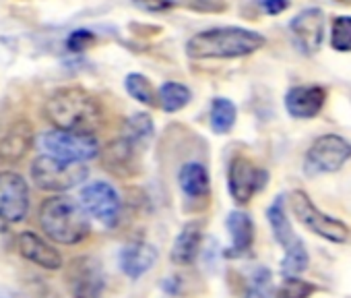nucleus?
Wrapping results in <instances>:
<instances>
[{
  "label": "nucleus",
  "mask_w": 351,
  "mask_h": 298,
  "mask_svg": "<svg viewBox=\"0 0 351 298\" xmlns=\"http://www.w3.org/2000/svg\"><path fill=\"white\" fill-rule=\"evenodd\" d=\"M178 183L180 189L189 195V197H207L209 189H211V179L209 172L203 164L199 162H189L180 168L178 174Z\"/></svg>",
  "instance_id": "412c9836"
},
{
  "label": "nucleus",
  "mask_w": 351,
  "mask_h": 298,
  "mask_svg": "<svg viewBox=\"0 0 351 298\" xmlns=\"http://www.w3.org/2000/svg\"><path fill=\"white\" fill-rule=\"evenodd\" d=\"M330 46L337 52H347L351 50V17L341 15L332 21L330 30Z\"/></svg>",
  "instance_id": "bb28decb"
},
{
  "label": "nucleus",
  "mask_w": 351,
  "mask_h": 298,
  "mask_svg": "<svg viewBox=\"0 0 351 298\" xmlns=\"http://www.w3.org/2000/svg\"><path fill=\"white\" fill-rule=\"evenodd\" d=\"M269 181V172L256 168L248 158H236L230 164L228 170V183H230V193L232 197L244 205L248 203Z\"/></svg>",
  "instance_id": "9b49d317"
},
{
  "label": "nucleus",
  "mask_w": 351,
  "mask_h": 298,
  "mask_svg": "<svg viewBox=\"0 0 351 298\" xmlns=\"http://www.w3.org/2000/svg\"><path fill=\"white\" fill-rule=\"evenodd\" d=\"M289 207H291L295 220L304 228H308L310 232L322 236L324 240L339 244V242H345L349 238V228L343 222H339V220L322 214L304 191H291V195H289Z\"/></svg>",
  "instance_id": "39448f33"
},
{
  "label": "nucleus",
  "mask_w": 351,
  "mask_h": 298,
  "mask_svg": "<svg viewBox=\"0 0 351 298\" xmlns=\"http://www.w3.org/2000/svg\"><path fill=\"white\" fill-rule=\"evenodd\" d=\"M124 139H128L134 147L147 143L151 137H153V120L149 114L145 112H138V114H132L126 122H124V130H122Z\"/></svg>",
  "instance_id": "5701e85b"
},
{
  "label": "nucleus",
  "mask_w": 351,
  "mask_h": 298,
  "mask_svg": "<svg viewBox=\"0 0 351 298\" xmlns=\"http://www.w3.org/2000/svg\"><path fill=\"white\" fill-rule=\"evenodd\" d=\"M89 170L83 162H66L54 156H40L32 164V179L42 191L64 193L87 179Z\"/></svg>",
  "instance_id": "20e7f679"
},
{
  "label": "nucleus",
  "mask_w": 351,
  "mask_h": 298,
  "mask_svg": "<svg viewBox=\"0 0 351 298\" xmlns=\"http://www.w3.org/2000/svg\"><path fill=\"white\" fill-rule=\"evenodd\" d=\"M29 211V187L25 179L13 170L0 172V220L19 224Z\"/></svg>",
  "instance_id": "1a4fd4ad"
},
{
  "label": "nucleus",
  "mask_w": 351,
  "mask_h": 298,
  "mask_svg": "<svg viewBox=\"0 0 351 298\" xmlns=\"http://www.w3.org/2000/svg\"><path fill=\"white\" fill-rule=\"evenodd\" d=\"M326 100V91L320 85H298L285 95V108L293 118H314Z\"/></svg>",
  "instance_id": "4468645a"
},
{
  "label": "nucleus",
  "mask_w": 351,
  "mask_h": 298,
  "mask_svg": "<svg viewBox=\"0 0 351 298\" xmlns=\"http://www.w3.org/2000/svg\"><path fill=\"white\" fill-rule=\"evenodd\" d=\"M265 38L244 27H213L193 36L186 44L191 58H240L265 46Z\"/></svg>",
  "instance_id": "f03ea898"
},
{
  "label": "nucleus",
  "mask_w": 351,
  "mask_h": 298,
  "mask_svg": "<svg viewBox=\"0 0 351 298\" xmlns=\"http://www.w3.org/2000/svg\"><path fill=\"white\" fill-rule=\"evenodd\" d=\"M261 5L269 15H279L289 7L287 0H261Z\"/></svg>",
  "instance_id": "7c9ffc66"
},
{
  "label": "nucleus",
  "mask_w": 351,
  "mask_h": 298,
  "mask_svg": "<svg viewBox=\"0 0 351 298\" xmlns=\"http://www.w3.org/2000/svg\"><path fill=\"white\" fill-rule=\"evenodd\" d=\"M351 158V143L339 135H322L318 137L306 154L304 170L308 176L337 172Z\"/></svg>",
  "instance_id": "0eeeda50"
},
{
  "label": "nucleus",
  "mask_w": 351,
  "mask_h": 298,
  "mask_svg": "<svg viewBox=\"0 0 351 298\" xmlns=\"http://www.w3.org/2000/svg\"><path fill=\"white\" fill-rule=\"evenodd\" d=\"M267 218H269V224H271V230L277 238V242L285 249V253H291V251H298L304 247V242L295 236L291 224H289V218L285 214V199L283 197H277L271 207L267 209Z\"/></svg>",
  "instance_id": "a211bd4d"
},
{
  "label": "nucleus",
  "mask_w": 351,
  "mask_h": 298,
  "mask_svg": "<svg viewBox=\"0 0 351 298\" xmlns=\"http://www.w3.org/2000/svg\"><path fill=\"white\" fill-rule=\"evenodd\" d=\"M40 224L44 232L60 244H79L91 230L85 207L66 195H58L42 203Z\"/></svg>",
  "instance_id": "7ed1b4c3"
},
{
  "label": "nucleus",
  "mask_w": 351,
  "mask_h": 298,
  "mask_svg": "<svg viewBox=\"0 0 351 298\" xmlns=\"http://www.w3.org/2000/svg\"><path fill=\"white\" fill-rule=\"evenodd\" d=\"M203 242V226L199 222H189L176 236L171 247V261L180 267H189L197 261Z\"/></svg>",
  "instance_id": "f3484780"
},
{
  "label": "nucleus",
  "mask_w": 351,
  "mask_h": 298,
  "mask_svg": "<svg viewBox=\"0 0 351 298\" xmlns=\"http://www.w3.org/2000/svg\"><path fill=\"white\" fill-rule=\"evenodd\" d=\"M157 257L159 255L153 244L134 240L120 251V267L130 279H136L157 263Z\"/></svg>",
  "instance_id": "dca6fc26"
},
{
  "label": "nucleus",
  "mask_w": 351,
  "mask_h": 298,
  "mask_svg": "<svg viewBox=\"0 0 351 298\" xmlns=\"http://www.w3.org/2000/svg\"><path fill=\"white\" fill-rule=\"evenodd\" d=\"M341 5H351V0H339Z\"/></svg>",
  "instance_id": "2f4dec72"
},
{
  "label": "nucleus",
  "mask_w": 351,
  "mask_h": 298,
  "mask_svg": "<svg viewBox=\"0 0 351 298\" xmlns=\"http://www.w3.org/2000/svg\"><path fill=\"white\" fill-rule=\"evenodd\" d=\"M64 279L73 298H99L106 290L104 267L93 257L73 259L66 267Z\"/></svg>",
  "instance_id": "6e6552de"
},
{
  "label": "nucleus",
  "mask_w": 351,
  "mask_h": 298,
  "mask_svg": "<svg viewBox=\"0 0 351 298\" xmlns=\"http://www.w3.org/2000/svg\"><path fill=\"white\" fill-rule=\"evenodd\" d=\"M34 145V126L27 120H19L7 128L0 137V162L17 164L21 162Z\"/></svg>",
  "instance_id": "ddd939ff"
},
{
  "label": "nucleus",
  "mask_w": 351,
  "mask_h": 298,
  "mask_svg": "<svg viewBox=\"0 0 351 298\" xmlns=\"http://www.w3.org/2000/svg\"><path fill=\"white\" fill-rule=\"evenodd\" d=\"M316 292V286L312 282H306L298 275H287L279 290L275 292V298H308Z\"/></svg>",
  "instance_id": "a878e982"
},
{
  "label": "nucleus",
  "mask_w": 351,
  "mask_h": 298,
  "mask_svg": "<svg viewBox=\"0 0 351 298\" xmlns=\"http://www.w3.org/2000/svg\"><path fill=\"white\" fill-rule=\"evenodd\" d=\"M193 100V91L176 81H167L159 87V104L165 112H178L189 106Z\"/></svg>",
  "instance_id": "4be33fe9"
},
{
  "label": "nucleus",
  "mask_w": 351,
  "mask_h": 298,
  "mask_svg": "<svg viewBox=\"0 0 351 298\" xmlns=\"http://www.w3.org/2000/svg\"><path fill=\"white\" fill-rule=\"evenodd\" d=\"M289 32L298 50H302L308 56L318 52L324 38V13L316 7L304 9L289 23Z\"/></svg>",
  "instance_id": "f8f14e48"
},
{
  "label": "nucleus",
  "mask_w": 351,
  "mask_h": 298,
  "mask_svg": "<svg viewBox=\"0 0 351 298\" xmlns=\"http://www.w3.org/2000/svg\"><path fill=\"white\" fill-rule=\"evenodd\" d=\"M145 13H163L173 7V0H132Z\"/></svg>",
  "instance_id": "c756f323"
},
{
  "label": "nucleus",
  "mask_w": 351,
  "mask_h": 298,
  "mask_svg": "<svg viewBox=\"0 0 351 298\" xmlns=\"http://www.w3.org/2000/svg\"><path fill=\"white\" fill-rule=\"evenodd\" d=\"M40 145L48 156L66 162H87L99 154V145L93 135H79L69 130H48L40 137Z\"/></svg>",
  "instance_id": "423d86ee"
},
{
  "label": "nucleus",
  "mask_w": 351,
  "mask_h": 298,
  "mask_svg": "<svg viewBox=\"0 0 351 298\" xmlns=\"http://www.w3.org/2000/svg\"><path fill=\"white\" fill-rule=\"evenodd\" d=\"M236 122V106L226 100V98H217L211 104V128L219 135L230 133V128Z\"/></svg>",
  "instance_id": "b1692460"
},
{
  "label": "nucleus",
  "mask_w": 351,
  "mask_h": 298,
  "mask_svg": "<svg viewBox=\"0 0 351 298\" xmlns=\"http://www.w3.org/2000/svg\"><path fill=\"white\" fill-rule=\"evenodd\" d=\"M250 298H273L275 288H273V273L267 267H258L250 279Z\"/></svg>",
  "instance_id": "cd10ccee"
},
{
  "label": "nucleus",
  "mask_w": 351,
  "mask_h": 298,
  "mask_svg": "<svg viewBox=\"0 0 351 298\" xmlns=\"http://www.w3.org/2000/svg\"><path fill=\"white\" fill-rule=\"evenodd\" d=\"M91 44H93V34H91V32H85V30L73 32L71 38L66 40V46H69V50H73V52H83V50H87Z\"/></svg>",
  "instance_id": "c85d7f7f"
},
{
  "label": "nucleus",
  "mask_w": 351,
  "mask_h": 298,
  "mask_svg": "<svg viewBox=\"0 0 351 298\" xmlns=\"http://www.w3.org/2000/svg\"><path fill=\"white\" fill-rule=\"evenodd\" d=\"M134 149L136 147L124 137L108 143L106 149L101 152L104 166L118 176H128L132 172V166H134Z\"/></svg>",
  "instance_id": "6ab92c4d"
},
{
  "label": "nucleus",
  "mask_w": 351,
  "mask_h": 298,
  "mask_svg": "<svg viewBox=\"0 0 351 298\" xmlns=\"http://www.w3.org/2000/svg\"><path fill=\"white\" fill-rule=\"evenodd\" d=\"M228 230L232 236V247L230 251H226L228 257H240L244 255L254 240V224L252 218L246 211H232L228 216Z\"/></svg>",
  "instance_id": "aec40b11"
},
{
  "label": "nucleus",
  "mask_w": 351,
  "mask_h": 298,
  "mask_svg": "<svg viewBox=\"0 0 351 298\" xmlns=\"http://www.w3.org/2000/svg\"><path fill=\"white\" fill-rule=\"evenodd\" d=\"M17 247H19V253L27 259V261H32V263H36V265H40V267H44V269H60L62 267V255L52 247V244H48L44 238H40L36 232H23L21 236H19V240H17Z\"/></svg>",
  "instance_id": "2eb2a0df"
},
{
  "label": "nucleus",
  "mask_w": 351,
  "mask_h": 298,
  "mask_svg": "<svg viewBox=\"0 0 351 298\" xmlns=\"http://www.w3.org/2000/svg\"><path fill=\"white\" fill-rule=\"evenodd\" d=\"M48 120L69 133L93 135L104 124V108L99 100L83 87H62L46 102Z\"/></svg>",
  "instance_id": "f257e3e1"
},
{
  "label": "nucleus",
  "mask_w": 351,
  "mask_h": 298,
  "mask_svg": "<svg viewBox=\"0 0 351 298\" xmlns=\"http://www.w3.org/2000/svg\"><path fill=\"white\" fill-rule=\"evenodd\" d=\"M81 205L99 224L112 228L120 218V197L116 189L108 183H91L81 191Z\"/></svg>",
  "instance_id": "9d476101"
},
{
  "label": "nucleus",
  "mask_w": 351,
  "mask_h": 298,
  "mask_svg": "<svg viewBox=\"0 0 351 298\" xmlns=\"http://www.w3.org/2000/svg\"><path fill=\"white\" fill-rule=\"evenodd\" d=\"M124 87L128 91L130 98H134L136 102L145 104V106H155V91H153V85L149 83V79L141 73H130L126 79H124Z\"/></svg>",
  "instance_id": "393cba45"
}]
</instances>
